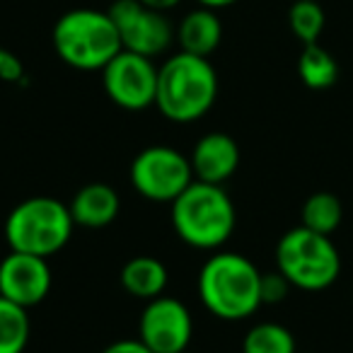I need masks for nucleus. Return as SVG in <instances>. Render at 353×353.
I'll return each instance as SVG.
<instances>
[{
    "label": "nucleus",
    "mask_w": 353,
    "mask_h": 353,
    "mask_svg": "<svg viewBox=\"0 0 353 353\" xmlns=\"http://www.w3.org/2000/svg\"><path fill=\"white\" fill-rule=\"evenodd\" d=\"M170 206L176 237L194 250H221L235 232V203L223 184L194 179Z\"/></svg>",
    "instance_id": "nucleus-3"
},
{
    "label": "nucleus",
    "mask_w": 353,
    "mask_h": 353,
    "mask_svg": "<svg viewBox=\"0 0 353 353\" xmlns=\"http://www.w3.org/2000/svg\"><path fill=\"white\" fill-rule=\"evenodd\" d=\"M201 8H208V10H223V8H230L240 0H196Z\"/></svg>",
    "instance_id": "nucleus-25"
},
{
    "label": "nucleus",
    "mask_w": 353,
    "mask_h": 353,
    "mask_svg": "<svg viewBox=\"0 0 353 353\" xmlns=\"http://www.w3.org/2000/svg\"><path fill=\"white\" fill-rule=\"evenodd\" d=\"M199 300L223 322H240L261 307V271L237 252H216L199 271Z\"/></svg>",
    "instance_id": "nucleus-1"
},
{
    "label": "nucleus",
    "mask_w": 353,
    "mask_h": 353,
    "mask_svg": "<svg viewBox=\"0 0 353 353\" xmlns=\"http://www.w3.org/2000/svg\"><path fill=\"white\" fill-rule=\"evenodd\" d=\"M99 353H152L141 339H119V341L109 343Z\"/></svg>",
    "instance_id": "nucleus-23"
},
{
    "label": "nucleus",
    "mask_w": 353,
    "mask_h": 353,
    "mask_svg": "<svg viewBox=\"0 0 353 353\" xmlns=\"http://www.w3.org/2000/svg\"><path fill=\"white\" fill-rule=\"evenodd\" d=\"M242 353H298L295 336L279 322H259L242 339Z\"/></svg>",
    "instance_id": "nucleus-19"
},
{
    "label": "nucleus",
    "mask_w": 353,
    "mask_h": 353,
    "mask_svg": "<svg viewBox=\"0 0 353 353\" xmlns=\"http://www.w3.org/2000/svg\"><path fill=\"white\" fill-rule=\"evenodd\" d=\"M298 75L307 90H329L339 80V63L319 41L305 44L298 56Z\"/></svg>",
    "instance_id": "nucleus-16"
},
{
    "label": "nucleus",
    "mask_w": 353,
    "mask_h": 353,
    "mask_svg": "<svg viewBox=\"0 0 353 353\" xmlns=\"http://www.w3.org/2000/svg\"><path fill=\"white\" fill-rule=\"evenodd\" d=\"M51 41L65 65L85 73L102 70L123 49L112 15L92 8H78L61 15Z\"/></svg>",
    "instance_id": "nucleus-4"
},
{
    "label": "nucleus",
    "mask_w": 353,
    "mask_h": 353,
    "mask_svg": "<svg viewBox=\"0 0 353 353\" xmlns=\"http://www.w3.org/2000/svg\"><path fill=\"white\" fill-rule=\"evenodd\" d=\"M176 41H179V51H187L194 56H208L221 46L223 39V25L218 20L216 10H208V8L199 6L196 10L187 12L179 22L174 32Z\"/></svg>",
    "instance_id": "nucleus-14"
},
{
    "label": "nucleus",
    "mask_w": 353,
    "mask_h": 353,
    "mask_svg": "<svg viewBox=\"0 0 353 353\" xmlns=\"http://www.w3.org/2000/svg\"><path fill=\"white\" fill-rule=\"evenodd\" d=\"M54 285L49 259L25 252H12L0 261V295L30 310L46 300Z\"/></svg>",
    "instance_id": "nucleus-11"
},
{
    "label": "nucleus",
    "mask_w": 353,
    "mask_h": 353,
    "mask_svg": "<svg viewBox=\"0 0 353 353\" xmlns=\"http://www.w3.org/2000/svg\"><path fill=\"white\" fill-rule=\"evenodd\" d=\"M30 334V312L0 295V353H25Z\"/></svg>",
    "instance_id": "nucleus-18"
},
{
    "label": "nucleus",
    "mask_w": 353,
    "mask_h": 353,
    "mask_svg": "<svg viewBox=\"0 0 353 353\" xmlns=\"http://www.w3.org/2000/svg\"><path fill=\"white\" fill-rule=\"evenodd\" d=\"M107 12L117 25L121 46L133 54L155 59L165 54L174 39V27L165 12L143 6L141 0H117Z\"/></svg>",
    "instance_id": "nucleus-9"
},
{
    "label": "nucleus",
    "mask_w": 353,
    "mask_h": 353,
    "mask_svg": "<svg viewBox=\"0 0 353 353\" xmlns=\"http://www.w3.org/2000/svg\"><path fill=\"white\" fill-rule=\"evenodd\" d=\"M327 25L324 8L317 0H295L288 10V27L293 37L305 44H317Z\"/></svg>",
    "instance_id": "nucleus-20"
},
{
    "label": "nucleus",
    "mask_w": 353,
    "mask_h": 353,
    "mask_svg": "<svg viewBox=\"0 0 353 353\" xmlns=\"http://www.w3.org/2000/svg\"><path fill=\"white\" fill-rule=\"evenodd\" d=\"M75 230L68 203L54 196H32L20 201L6 218V240L12 252L49 256L59 254Z\"/></svg>",
    "instance_id": "nucleus-5"
},
{
    "label": "nucleus",
    "mask_w": 353,
    "mask_h": 353,
    "mask_svg": "<svg viewBox=\"0 0 353 353\" xmlns=\"http://www.w3.org/2000/svg\"><path fill=\"white\" fill-rule=\"evenodd\" d=\"M218 99V73L211 61L187 51L170 56L157 65L155 107L174 123L203 119Z\"/></svg>",
    "instance_id": "nucleus-2"
},
{
    "label": "nucleus",
    "mask_w": 353,
    "mask_h": 353,
    "mask_svg": "<svg viewBox=\"0 0 353 353\" xmlns=\"http://www.w3.org/2000/svg\"><path fill=\"white\" fill-rule=\"evenodd\" d=\"M99 73L104 92L119 109L145 112L155 107L157 65L152 59L121 49Z\"/></svg>",
    "instance_id": "nucleus-8"
},
{
    "label": "nucleus",
    "mask_w": 353,
    "mask_h": 353,
    "mask_svg": "<svg viewBox=\"0 0 353 353\" xmlns=\"http://www.w3.org/2000/svg\"><path fill=\"white\" fill-rule=\"evenodd\" d=\"M343 221V206L341 199L332 192H317L305 199L303 211H300V225L310 228L322 235H332L339 230Z\"/></svg>",
    "instance_id": "nucleus-17"
},
{
    "label": "nucleus",
    "mask_w": 353,
    "mask_h": 353,
    "mask_svg": "<svg viewBox=\"0 0 353 353\" xmlns=\"http://www.w3.org/2000/svg\"><path fill=\"white\" fill-rule=\"evenodd\" d=\"M298 353H300V351H298ZM303 353H307V351H303Z\"/></svg>",
    "instance_id": "nucleus-27"
},
{
    "label": "nucleus",
    "mask_w": 353,
    "mask_h": 353,
    "mask_svg": "<svg viewBox=\"0 0 353 353\" xmlns=\"http://www.w3.org/2000/svg\"><path fill=\"white\" fill-rule=\"evenodd\" d=\"M290 281L281 274L279 269L271 274H261V303L264 305H279L288 298L290 293Z\"/></svg>",
    "instance_id": "nucleus-21"
},
{
    "label": "nucleus",
    "mask_w": 353,
    "mask_h": 353,
    "mask_svg": "<svg viewBox=\"0 0 353 353\" xmlns=\"http://www.w3.org/2000/svg\"><path fill=\"white\" fill-rule=\"evenodd\" d=\"M143 6H148V8H152V10H160V12H167V10H172V8H176L182 0H141Z\"/></svg>",
    "instance_id": "nucleus-24"
},
{
    "label": "nucleus",
    "mask_w": 353,
    "mask_h": 353,
    "mask_svg": "<svg viewBox=\"0 0 353 353\" xmlns=\"http://www.w3.org/2000/svg\"><path fill=\"white\" fill-rule=\"evenodd\" d=\"M0 80L10 85H17L25 80V63L20 61V56L12 54L6 46H0Z\"/></svg>",
    "instance_id": "nucleus-22"
},
{
    "label": "nucleus",
    "mask_w": 353,
    "mask_h": 353,
    "mask_svg": "<svg viewBox=\"0 0 353 353\" xmlns=\"http://www.w3.org/2000/svg\"><path fill=\"white\" fill-rule=\"evenodd\" d=\"M194 336V319L182 300L157 295L148 300L138 322V339L152 353L187 351Z\"/></svg>",
    "instance_id": "nucleus-10"
},
{
    "label": "nucleus",
    "mask_w": 353,
    "mask_h": 353,
    "mask_svg": "<svg viewBox=\"0 0 353 353\" xmlns=\"http://www.w3.org/2000/svg\"><path fill=\"white\" fill-rule=\"evenodd\" d=\"M70 216L75 228H88V230H102L109 228L119 218L121 211V199L114 187L104 182H90L75 192L68 201Z\"/></svg>",
    "instance_id": "nucleus-13"
},
{
    "label": "nucleus",
    "mask_w": 353,
    "mask_h": 353,
    "mask_svg": "<svg viewBox=\"0 0 353 353\" xmlns=\"http://www.w3.org/2000/svg\"><path fill=\"white\" fill-rule=\"evenodd\" d=\"M194 179L208 184H225L240 167V145L223 131H211L196 141L192 150Z\"/></svg>",
    "instance_id": "nucleus-12"
},
{
    "label": "nucleus",
    "mask_w": 353,
    "mask_h": 353,
    "mask_svg": "<svg viewBox=\"0 0 353 353\" xmlns=\"http://www.w3.org/2000/svg\"><path fill=\"white\" fill-rule=\"evenodd\" d=\"M276 269L293 288L319 293L336 283L341 274V254L332 242V235L298 225L276 245Z\"/></svg>",
    "instance_id": "nucleus-6"
},
{
    "label": "nucleus",
    "mask_w": 353,
    "mask_h": 353,
    "mask_svg": "<svg viewBox=\"0 0 353 353\" xmlns=\"http://www.w3.org/2000/svg\"><path fill=\"white\" fill-rule=\"evenodd\" d=\"M179 353H192V351H189V348H187V351H179Z\"/></svg>",
    "instance_id": "nucleus-26"
},
{
    "label": "nucleus",
    "mask_w": 353,
    "mask_h": 353,
    "mask_svg": "<svg viewBox=\"0 0 353 353\" xmlns=\"http://www.w3.org/2000/svg\"><path fill=\"white\" fill-rule=\"evenodd\" d=\"M131 184L152 203H172L194 182L192 160L170 145H148L133 157Z\"/></svg>",
    "instance_id": "nucleus-7"
},
{
    "label": "nucleus",
    "mask_w": 353,
    "mask_h": 353,
    "mask_svg": "<svg viewBox=\"0 0 353 353\" xmlns=\"http://www.w3.org/2000/svg\"><path fill=\"white\" fill-rule=\"evenodd\" d=\"M167 281H170V274H167V266L162 264L157 256H133L123 264L121 269V285L128 295L141 300H152L157 295H165Z\"/></svg>",
    "instance_id": "nucleus-15"
}]
</instances>
